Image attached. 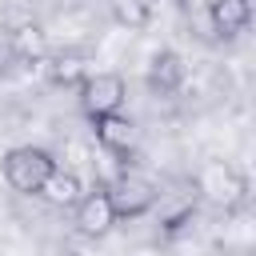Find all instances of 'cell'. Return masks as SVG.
I'll use <instances>...</instances> for the list:
<instances>
[{
  "label": "cell",
  "instance_id": "cell-10",
  "mask_svg": "<svg viewBox=\"0 0 256 256\" xmlns=\"http://www.w3.org/2000/svg\"><path fill=\"white\" fill-rule=\"evenodd\" d=\"M44 32L36 28V24H24V28H16L12 32V52L20 56V60H40L44 56Z\"/></svg>",
  "mask_w": 256,
  "mask_h": 256
},
{
  "label": "cell",
  "instance_id": "cell-9",
  "mask_svg": "<svg viewBox=\"0 0 256 256\" xmlns=\"http://www.w3.org/2000/svg\"><path fill=\"white\" fill-rule=\"evenodd\" d=\"M248 20H252V0H212L208 4V24L224 40L240 36L248 28Z\"/></svg>",
  "mask_w": 256,
  "mask_h": 256
},
{
  "label": "cell",
  "instance_id": "cell-5",
  "mask_svg": "<svg viewBox=\"0 0 256 256\" xmlns=\"http://www.w3.org/2000/svg\"><path fill=\"white\" fill-rule=\"evenodd\" d=\"M72 224H76V232L80 236H108L112 228H116V212H112V204H108V192L104 188H92V192H84L80 200H76V208H72Z\"/></svg>",
  "mask_w": 256,
  "mask_h": 256
},
{
  "label": "cell",
  "instance_id": "cell-7",
  "mask_svg": "<svg viewBox=\"0 0 256 256\" xmlns=\"http://www.w3.org/2000/svg\"><path fill=\"white\" fill-rule=\"evenodd\" d=\"M184 80H188V68H184V60H180L172 48H164V52L152 56V64H148V88H152L156 96H172V92H180Z\"/></svg>",
  "mask_w": 256,
  "mask_h": 256
},
{
  "label": "cell",
  "instance_id": "cell-3",
  "mask_svg": "<svg viewBox=\"0 0 256 256\" xmlns=\"http://www.w3.org/2000/svg\"><path fill=\"white\" fill-rule=\"evenodd\" d=\"M192 188H196V196L212 200L216 208H236V204L244 200V192H248L240 168L228 164V160H208V164L196 172V184H192Z\"/></svg>",
  "mask_w": 256,
  "mask_h": 256
},
{
  "label": "cell",
  "instance_id": "cell-4",
  "mask_svg": "<svg viewBox=\"0 0 256 256\" xmlns=\"http://www.w3.org/2000/svg\"><path fill=\"white\" fill-rule=\"evenodd\" d=\"M76 88H80V108L92 120L104 116V112H120L124 100H128V88H124L120 72H88Z\"/></svg>",
  "mask_w": 256,
  "mask_h": 256
},
{
  "label": "cell",
  "instance_id": "cell-8",
  "mask_svg": "<svg viewBox=\"0 0 256 256\" xmlns=\"http://www.w3.org/2000/svg\"><path fill=\"white\" fill-rule=\"evenodd\" d=\"M84 192H88V188H84V180H80L72 168H60V164H56V168L48 172V180L40 184V192H36V196H44V204H48V208H76V200H80Z\"/></svg>",
  "mask_w": 256,
  "mask_h": 256
},
{
  "label": "cell",
  "instance_id": "cell-2",
  "mask_svg": "<svg viewBox=\"0 0 256 256\" xmlns=\"http://www.w3.org/2000/svg\"><path fill=\"white\" fill-rule=\"evenodd\" d=\"M100 188L108 192V204H112L116 220H140V216L152 212V204H156V184H152L148 176L132 172L128 164H124L108 184H100Z\"/></svg>",
  "mask_w": 256,
  "mask_h": 256
},
{
  "label": "cell",
  "instance_id": "cell-1",
  "mask_svg": "<svg viewBox=\"0 0 256 256\" xmlns=\"http://www.w3.org/2000/svg\"><path fill=\"white\" fill-rule=\"evenodd\" d=\"M52 168H56V156H52L48 148H36V144L8 148V156H4V180H8V188L20 192V196H36Z\"/></svg>",
  "mask_w": 256,
  "mask_h": 256
},
{
  "label": "cell",
  "instance_id": "cell-11",
  "mask_svg": "<svg viewBox=\"0 0 256 256\" xmlns=\"http://www.w3.org/2000/svg\"><path fill=\"white\" fill-rule=\"evenodd\" d=\"M84 76H88V68H84V56L80 52H64V56L52 60V80L56 84H80Z\"/></svg>",
  "mask_w": 256,
  "mask_h": 256
},
{
  "label": "cell",
  "instance_id": "cell-6",
  "mask_svg": "<svg viewBox=\"0 0 256 256\" xmlns=\"http://www.w3.org/2000/svg\"><path fill=\"white\" fill-rule=\"evenodd\" d=\"M92 124H96V140H100V148L108 156H128L136 148V124L124 112H104Z\"/></svg>",
  "mask_w": 256,
  "mask_h": 256
},
{
  "label": "cell",
  "instance_id": "cell-12",
  "mask_svg": "<svg viewBox=\"0 0 256 256\" xmlns=\"http://www.w3.org/2000/svg\"><path fill=\"white\" fill-rule=\"evenodd\" d=\"M112 12H116L120 24L140 28V24L148 20V0H112Z\"/></svg>",
  "mask_w": 256,
  "mask_h": 256
}]
</instances>
